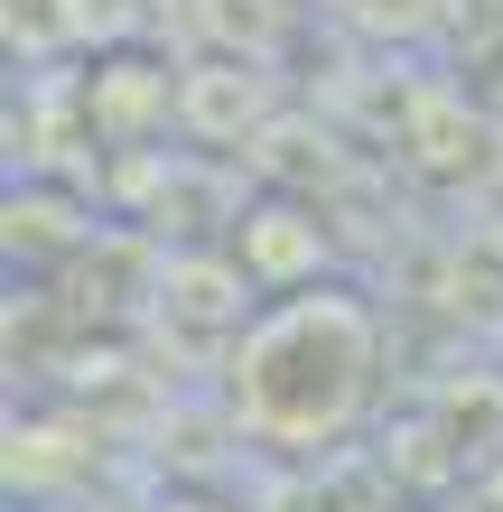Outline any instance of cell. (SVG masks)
<instances>
[{
  "label": "cell",
  "instance_id": "3",
  "mask_svg": "<svg viewBox=\"0 0 503 512\" xmlns=\"http://www.w3.org/2000/svg\"><path fill=\"white\" fill-rule=\"evenodd\" d=\"M233 252H243V270H252L261 289H308V280H317V261H327V233H317L299 205H261Z\"/></svg>",
  "mask_w": 503,
  "mask_h": 512
},
{
  "label": "cell",
  "instance_id": "1",
  "mask_svg": "<svg viewBox=\"0 0 503 512\" xmlns=\"http://www.w3.org/2000/svg\"><path fill=\"white\" fill-rule=\"evenodd\" d=\"M233 419L271 447H327L373 401L382 326L354 289H271V308L233 336Z\"/></svg>",
  "mask_w": 503,
  "mask_h": 512
},
{
  "label": "cell",
  "instance_id": "2",
  "mask_svg": "<svg viewBox=\"0 0 503 512\" xmlns=\"http://www.w3.org/2000/svg\"><path fill=\"white\" fill-rule=\"evenodd\" d=\"M261 112H271V75L233 66V56H215V66H196L187 84H177V122H187L196 140H243Z\"/></svg>",
  "mask_w": 503,
  "mask_h": 512
}]
</instances>
